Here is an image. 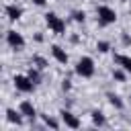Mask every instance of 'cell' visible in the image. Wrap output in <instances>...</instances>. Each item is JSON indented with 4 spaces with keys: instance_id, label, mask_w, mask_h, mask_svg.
I'll use <instances>...</instances> for the list:
<instances>
[{
    "instance_id": "cell-7",
    "label": "cell",
    "mask_w": 131,
    "mask_h": 131,
    "mask_svg": "<svg viewBox=\"0 0 131 131\" xmlns=\"http://www.w3.org/2000/svg\"><path fill=\"white\" fill-rule=\"evenodd\" d=\"M18 111L23 113V117H29V119H35V115H37V111H35L33 102H29V100H23V102H20V106H18Z\"/></svg>"
},
{
    "instance_id": "cell-22",
    "label": "cell",
    "mask_w": 131,
    "mask_h": 131,
    "mask_svg": "<svg viewBox=\"0 0 131 131\" xmlns=\"http://www.w3.org/2000/svg\"><path fill=\"white\" fill-rule=\"evenodd\" d=\"M70 86H72V84H70V80H66V82H63V90H70Z\"/></svg>"
},
{
    "instance_id": "cell-20",
    "label": "cell",
    "mask_w": 131,
    "mask_h": 131,
    "mask_svg": "<svg viewBox=\"0 0 131 131\" xmlns=\"http://www.w3.org/2000/svg\"><path fill=\"white\" fill-rule=\"evenodd\" d=\"M123 43L129 45V43H131V37H129V35H123Z\"/></svg>"
},
{
    "instance_id": "cell-6",
    "label": "cell",
    "mask_w": 131,
    "mask_h": 131,
    "mask_svg": "<svg viewBox=\"0 0 131 131\" xmlns=\"http://www.w3.org/2000/svg\"><path fill=\"white\" fill-rule=\"evenodd\" d=\"M59 115H61L63 125H66V127H70V129H78V127L82 125V123H80V119H78L74 113H70V111H61Z\"/></svg>"
},
{
    "instance_id": "cell-5",
    "label": "cell",
    "mask_w": 131,
    "mask_h": 131,
    "mask_svg": "<svg viewBox=\"0 0 131 131\" xmlns=\"http://www.w3.org/2000/svg\"><path fill=\"white\" fill-rule=\"evenodd\" d=\"M6 41H8V45L12 47V49H23L25 47V37L20 35V33H16V31H8L6 33Z\"/></svg>"
},
{
    "instance_id": "cell-13",
    "label": "cell",
    "mask_w": 131,
    "mask_h": 131,
    "mask_svg": "<svg viewBox=\"0 0 131 131\" xmlns=\"http://www.w3.org/2000/svg\"><path fill=\"white\" fill-rule=\"evenodd\" d=\"M106 98H108V102H111V104H113L115 108H123V100H121V98H119L117 94L108 92V94H106Z\"/></svg>"
},
{
    "instance_id": "cell-9",
    "label": "cell",
    "mask_w": 131,
    "mask_h": 131,
    "mask_svg": "<svg viewBox=\"0 0 131 131\" xmlns=\"http://www.w3.org/2000/svg\"><path fill=\"white\" fill-rule=\"evenodd\" d=\"M6 14H8L10 20H18L20 14H23V10H20L16 4H8V6H6Z\"/></svg>"
},
{
    "instance_id": "cell-19",
    "label": "cell",
    "mask_w": 131,
    "mask_h": 131,
    "mask_svg": "<svg viewBox=\"0 0 131 131\" xmlns=\"http://www.w3.org/2000/svg\"><path fill=\"white\" fill-rule=\"evenodd\" d=\"M113 78L119 80V82H123V80H125V74H123L121 70H115V72H113Z\"/></svg>"
},
{
    "instance_id": "cell-14",
    "label": "cell",
    "mask_w": 131,
    "mask_h": 131,
    "mask_svg": "<svg viewBox=\"0 0 131 131\" xmlns=\"http://www.w3.org/2000/svg\"><path fill=\"white\" fill-rule=\"evenodd\" d=\"M43 123H45L47 127H51V129H57V127H59V123H57L55 119H51V117H47V115H43Z\"/></svg>"
},
{
    "instance_id": "cell-3",
    "label": "cell",
    "mask_w": 131,
    "mask_h": 131,
    "mask_svg": "<svg viewBox=\"0 0 131 131\" xmlns=\"http://www.w3.org/2000/svg\"><path fill=\"white\" fill-rule=\"evenodd\" d=\"M96 14H98V20L102 23V25H113L115 20H117V12L111 8V6H98L96 8Z\"/></svg>"
},
{
    "instance_id": "cell-12",
    "label": "cell",
    "mask_w": 131,
    "mask_h": 131,
    "mask_svg": "<svg viewBox=\"0 0 131 131\" xmlns=\"http://www.w3.org/2000/svg\"><path fill=\"white\" fill-rule=\"evenodd\" d=\"M92 123L98 125V127H102V125L106 123V119H104V115H102L100 111H92Z\"/></svg>"
},
{
    "instance_id": "cell-17",
    "label": "cell",
    "mask_w": 131,
    "mask_h": 131,
    "mask_svg": "<svg viewBox=\"0 0 131 131\" xmlns=\"http://www.w3.org/2000/svg\"><path fill=\"white\" fill-rule=\"evenodd\" d=\"M96 49H98L100 53H106V51L111 49V45H108L106 41H98V45H96Z\"/></svg>"
},
{
    "instance_id": "cell-15",
    "label": "cell",
    "mask_w": 131,
    "mask_h": 131,
    "mask_svg": "<svg viewBox=\"0 0 131 131\" xmlns=\"http://www.w3.org/2000/svg\"><path fill=\"white\" fill-rule=\"evenodd\" d=\"M72 16H74V20H76V23H84V18H86L84 10H74V12H72Z\"/></svg>"
},
{
    "instance_id": "cell-11",
    "label": "cell",
    "mask_w": 131,
    "mask_h": 131,
    "mask_svg": "<svg viewBox=\"0 0 131 131\" xmlns=\"http://www.w3.org/2000/svg\"><path fill=\"white\" fill-rule=\"evenodd\" d=\"M115 61H117L125 72H131V57H129V55H121V53H119V55H115Z\"/></svg>"
},
{
    "instance_id": "cell-4",
    "label": "cell",
    "mask_w": 131,
    "mask_h": 131,
    "mask_svg": "<svg viewBox=\"0 0 131 131\" xmlns=\"http://www.w3.org/2000/svg\"><path fill=\"white\" fill-rule=\"evenodd\" d=\"M14 88H16L18 92H33V88H35V82H33L29 76H23V74H18V76H14Z\"/></svg>"
},
{
    "instance_id": "cell-21",
    "label": "cell",
    "mask_w": 131,
    "mask_h": 131,
    "mask_svg": "<svg viewBox=\"0 0 131 131\" xmlns=\"http://www.w3.org/2000/svg\"><path fill=\"white\" fill-rule=\"evenodd\" d=\"M45 2L47 0H33V4H37V6H45Z\"/></svg>"
},
{
    "instance_id": "cell-16",
    "label": "cell",
    "mask_w": 131,
    "mask_h": 131,
    "mask_svg": "<svg viewBox=\"0 0 131 131\" xmlns=\"http://www.w3.org/2000/svg\"><path fill=\"white\" fill-rule=\"evenodd\" d=\"M27 76H29V78H31L35 84H39V82H41V76H39V72H37V70H33V68L29 70V74H27Z\"/></svg>"
},
{
    "instance_id": "cell-10",
    "label": "cell",
    "mask_w": 131,
    "mask_h": 131,
    "mask_svg": "<svg viewBox=\"0 0 131 131\" xmlns=\"http://www.w3.org/2000/svg\"><path fill=\"white\" fill-rule=\"evenodd\" d=\"M20 115H23L20 111H18V113L12 111V108L6 111V119H8V123H12V125H20V123H23V117H20Z\"/></svg>"
},
{
    "instance_id": "cell-18",
    "label": "cell",
    "mask_w": 131,
    "mask_h": 131,
    "mask_svg": "<svg viewBox=\"0 0 131 131\" xmlns=\"http://www.w3.org/2000/svg\"><path fill=\"white\" fill-rule=\"evenodd\" d=\"M33 63H37V68H39V70L47 68V61H45L43 57H39V55H37V57H33Z\"/></svg>"
},
{
    "instance_id": "cell-8",
    "label": "cell",
    "mask_w": 131,
    "mask_h": 131,
    "mask_svg": "<svg viewBox=\"0 0 131 131\" xmlns=\"http://www.w3.org/2000/svg\"><path fill=\"white\" fill-rule=\"evenodd\" d=\"M51 53H53V57H55L59 63H68V53H66V49H61L59 45H53V47H51Z\"/></svg>"
},
{
    "instance_id": "cell-2",
    "label": "cell",
    "mask_w": 131,
    "mask_h": 131,
    "mask_svg": "<svg viewBox=\"0 0 131 131\" xmlns=\"http://www.w3.org/2000/svg\"><path fill=\"white\" fill-rule=\"evenodd\" d=\"M76 74L82 76V78L94 76V61H92V57H80L78 63H76Z\"/></svg>"
},
{
    "instance_id": "cell-1",
    "label": "cell",
    "mask_w": 131,
    "mask_h": 131,
    "mask_svg": "<svg viewBox=\"0 0 131 131\" xmlns=\"http://www.w3.org/2000/svg\"><path fill=\"white\" fill-rule=\"evenodd\" d=\"M45 23H47V27H49L55 35H63V31H66V23H63L61 16H57L55 12H47V14H45Z\"/></svg>"
}]
</instances>
